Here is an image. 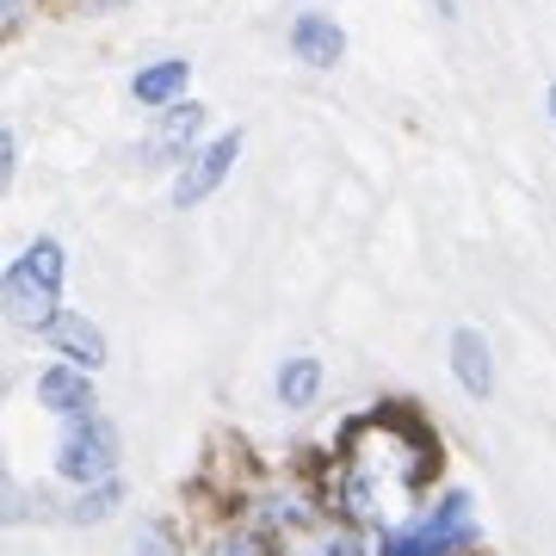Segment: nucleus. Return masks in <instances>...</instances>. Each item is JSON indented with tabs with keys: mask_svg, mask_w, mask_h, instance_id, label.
I'll return each mask as SVG.
<instances>
[{
	"mask_svg": "<svg viewBox=\"0 0 556 556\" xmlns=\"http://www.w3.org/2000/svg\"><path fill=\"white\" fill-rule=\"evenodd\" d=\"M551 118H556V87H551Z\"/></svg>",
	"mask_w": 556,
	"mask_h": 556,
	"instance_id": "16",
	"label": "nucleus"
},
{
	"mask_svg": "<svg viewBox=\"0 0 556 556\" xmlns=\"http://www.w3.org/2000/svg\"><path fill=\"white\" fill-rule=\"evenodd\" d=\"M7 13H20V0H7Z\"/></svg>",
	"mask_w": 556,
	"mask_h": 556,
	"instance_id": "17",
	"label": "nucleus"
},
{
	"mask_svg": "<svg viewBox=\"0 0 556 556\" xmlns=\"http://www.w3.org/2000/svg\"><path fill=\"white\" fill-rule=\"evenodd\" d=\"M278 556H353V538L321 514H291L278 532Z\"/></svg>",
	"mask_w": 556,
	"mask_h": 556,
	"instance_id": "6",
	"label": "nucleus"
},
{
	"mask_svg": "<svg viewBox=\"0 0 556 556\" xmlns=\"http://www.w3.org/2000/svg\"><path fill=\"white\" fill-rule=\"evenodd\" d=\"M291 50H298V62H309V68H334L340 50H346V38H340V25L328 20V13H298Z\"/></svg>",
	"mask_w": 556,
	"mask_h": 556,
	"instance_id": "9",
	"label": "nucleus"
},
{
	"mask_svg": "<svg viewBox=\"0 0 556 556\" xmlns=\"http://www.w3.org/2000/svg\"><path fill=\"white\" fill-rule=\"evenodd\" d=\"M50 334H56V346L68 353V365H80V371H100L105 365V340H100V328H93L87 316H56Z\"/></svg>",
	"mask_w": 556,
	"mask_h": 556,
	"instance_id": "10",
	"label": "nucleus"
},
{
	"mask_svg": "<svg viewBox=\"0 0 556 556\" xmlns=\"http://www.w3.org/2000/svg\"><path fill=\"white\" fill-rule=\"evenodd\" d=\"M316 390H321L316 358H285V371H278V402H285V408H309Z\"/></svg>",
	"mask_w": 556,
	"mask_h": 556,
	"instance_id": "12",
	"label": "nucleus"
},
{
	"mask_svg": "<svg viewBox=\"0 0 556 556\" xmlns=\"http://www.w3.org/2000/svg\"><path fill=\"white\" fill-rule=\"evenodd\" d=\"M211 556H266V551H260L254 538H223V544H217Z\"/></svg>",
	"mask_w": 556,
	"mask_h": 556,
	"instance_id": "14",
	"label": "nucleus"
},
{
	"mask_svg": "<svg viewBox=\"0 0 556 556\" xmlns=\"http://www.w3.org/2000/svg\"><path fill=\"white\" fill-rule=\"evenodd\" d=\"M433 7H439V13H445V20H452V13H457V0H433Z\"/></svg>",
	"mask_w": 556,
	"mask_h": 556,
	"instance_id": "15",
	"label": "nucleus"
},
{
	"mask_svg": "<svg viewBox=\"0 0 556 556\" xmlns=\"http://www.w3.org/2000/svg\"><path fill=\"white\" fill-rule=\"evenodd\" d=\"M477 544V514H470V495H445L439 507H427L420 519L396 526L383 538L378 556H464Z\"/></svg>",
	"mask_w": 556,
	"mask_h": 556,
	"instance_id": "3",
	"label": "nucleus"
},
{
	"mask_svg": "<svg viewBox=\"0 0 556 556\" xmlns=\"http://www.w3.org/2000/svg\"><path fill=\"white\" fill-rule=\"evenodd\" d=\"M186 75H192V62H155V68H142L137 75V105H167L174 93H186Z\"/></svg>",
	"mask_w": 556,
	"mask_h": 556,
	"instance_id": "11",
	"label": "nucleus"
},
{
	"mask_svg": "<svg viewBox=\"0 0 556 556\" xmlns=\"http://www.w3.org/2000/svg\"><path fill=\"white\" fill-rule=\"evenodd\" d=\"M452 371L457 383H464V396H489L495 390V358H489V340L477 334V328H457L452 334Z\"/></svg>",
	"mask_w": 556,
	"mask_h": 556,
	"instance_id": "8",
	"label": "nucleus"
},
{
	"mask_svg": "<svg viewBox=\"0 0 556 556\" xmlns=\"http://www.w3.org/2000/svg\"><path fill=\"white\" fill-rule=\"evenodd\" d=\"M204 130V105H179L174 118H167V130L155 137V149H179V142H192Z\"/></svg>",
	"mask_w": 556,
	"mask_h": 556,
	"instance_id": "13",
	"label": "nucleus"
},
{
	"mask_svg": "<svg viewBox=\"0 0 556 556\" xmlns=\"http://www.w3.org/2000/svg\"><path fill=\"white\" fill-rule=\"evenodd\" d=\"M236 155H241V137H217L211 149H199V155H192V167H186V174H179V186H174V204H179V211L211 199L223 179H229Z\"/></svg>",
	"mask_w": 556,
	"mask_h": 556,
	"instance_id": "5",
	"label": "nucleus"
},
{
	"mask_svg": "<svg viewBox=\"0 0 556 556\" xmlns=\"http://www.w3.org/2000/svg\"><path fill=\"white\" fill-rule=\"evenodd\" d=\"M56 309H62V248L31 241L7 266V316L20 328H56Z\"/></svg>",
	"mask_w": 556,
	"mask_h": 556,
	"instance_id": "2",
	"label": "nucleus"
},
{
	"mask_svg": "<svg viewBox=\"0 0 556 556\" xmlns=\"http://www.w3.org/2000/svg\"><path fill=\"white\" fill-rule=\"evenodd\" d=\"M112 464H118V433L105 427L100 415H80V420H62V439H56V470L68 482H112Z\"/></svg>",
	"mask_w": 556,
	"mask_h": 556,
	"instance_id": "4",
	"label": "nucleus"
},
{
	"mask_svg": "<svg viewBox=\"0 0 556 556\" xmlns=\"http://www.w3.org/2000/svg\"><path fill=\"white\" fill-rule=\"evenodd\" d=\"M38 402L56 408L62 420H80V415H93V383H87L80 365H50L38 378Z\"/></svg>",
	"mask_w": 556,
	"mask_h": 556,
	"instance_id": "7",
	"label": "nucleus"
},
{
	"mask_svg": "<svg viewBox=\"0 0 556 556\" xmlns=\"http://www.w3.org/2000/svg\"><path fill=\"white\" fill-rule=\"evenodd\" d=\"M427 477V439L402 415H371L346 433L340 464V501L365 526H402L415 507V489Z\"/></svg>",
	"mask_w": 556,
	"mask_h": 556,
	"instance_id": "1",
	"label": "nucleus"
}]
</instances>
